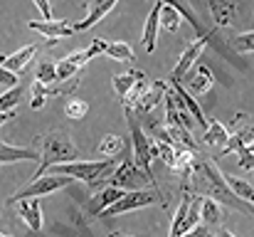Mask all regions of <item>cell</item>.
I'll return each instance as SVG.
<instances>
[{"label":"cell","instance_id":"obj_1","mask_svg":"<svg viewBox=\"0 0 254 237\" xmlns=\"http://www.w3.org/2000/svg\"><path fill=\"white\" fill-rule=\"evenodd\" d=\"M183 190H188V193H192L197 198H210V200L220 203L222 208L230 205V208H235L240 213H247V215H252V210H254L250 203L237 200L227 190V185L222 180V170L212 163V158H205L202 151L195 154V158H192V170H190L188 183H183Z\"/></svg>","mask_w":254,"mask_h":237},{"label":"cell","instance_id":"obj_2","mask_svg":"<svg viewBox=\"0 0 254 237\" xmlns=\"http://www.w3.org/2000/svg\"><path fill=\"white\" fill-rule=\"evenodd\" d=\"M32 149L40 154V158H37V160H40V165H37V170L32 173V178H30V180H37V178H40V175H45L52 165L72 163V160H77V156H79V149L74 146V141H72L62 129H55V131H50V134L37 136Z\"/></svg>","mask_w":254,"mask_h":237},{"label":"cell","instance_id":"obj_3","mask_svg":"<svg viewBox=\"0 0 254 237\" xmlns=\"http://www.w3.org/2000/svg\"><path fill=\"white\" fill-rule=\"evenodd\" d=\"M106 185L119 188V190H124V193H136V190L153 188L156 195L163 200V193H161V188H158L156 175H153V173H146L143 168H138L136 160H133L131 156L126 158V160H121V163L114 168V173L106 178ZM163 203H166V200H163Z\"/></svg>","mask_w":254,"mask_h":237},{"label":"cell","instance_id":"obj_4","mask_svg":"<svg viewBox=\"0 0 254 237\" xmlns=\"http://www.w3.org/2000/svg\"><path fill=\"white\" fill-rule=\"evenodd\" d=\"M126 114V121H128V129H131V146H133V160L138 168H143L146 173H153V160L158 158V149H156V141L143 131V126L138 124V116L131 111V109H124Z\"/></svg>","mask_w":254,"mask_h":237},{"label":"cell","instance_id":"obj_5","mask_svg":"<svg viewBox=\"0 0 254 237\" xmlns=\"http://www.w3.org/2000/svg\"><path fill=\"white\" fill-rule=\"evenodd\" d=\"M72 183V178L67 175H52V173H45L40 175L37 180H30L25 188H20L17 193H12L7 198V203H17V200H35V198H42V195H50V193H57L62 188H67Z\"/></svg>","mask_w":254,"mask_h":237},{"label":"cell","instance_id":"obj_6","mask_svg":"<svg viewBox=\"0 0 254 237\" xmlns=\"http://www.w3.org/2000/svg\"><path fill=\"white\" fill-rule=\"evenodd\" d=\"M197 205H200V198L192 195V193H188V190H183V198H180V205H178V210L173 215V225H170L168 237H180L200 225Z\"/></svg>","mask_w":254,"mask_h":237},{"label":"cell","instance_id":"obj_7","mask_svg":"<svg viewBox=\"0 0 254 237\" xmlns=\"http://www.w3.org/2000/svg\"><path fill=\"white\" fill-rule=\"evenodd\" d=\"M99 55H104V40H94L86 50L69 52V55L62 57L60 62H55V65H57V81H67V79H72L82 67H84L86 62H91V60L99 57Z\"/></svg>","mask_w":254,"mask_h":237},{"label":"cell","instance_id":"obj_8","mask_svg":"<svg viewBox=\"0 0 254 237\" xmlns=\"http://www.w3.org/2000/svg\"><path fill=\"white\" fill-rule=\"evenodd\" d=\"M210 40H215V32H202V35H197L195 40H190V42H188V47L183 50V55H180L178 65L173 67L168 81H180V79L188 77V70H190V67L200 60V55L207 50Z\"/></svg>","mask_w":254,"mask_h":237},{"label":"cell","instance_id":"obj_9","mask_svg":"<svg viewBox=\"0 0 254 237\" xmlns=\"http://www.w3.org/2000/svg\"><path fill=\"white\" fill-rule=\"evenodd\" d=\"M153 203H161L166 208V203L156 195V193H148V190H136V193H124L111 208H106L99 218H116V215H124V213H131V210H138V208H148Z\"/></svg>","mask_w":254,"mask_h":237},{"label":"cell","instance_id":"obj_10","mask_svg":"<svg viewBox=\"0 0 254 237\" xmlns=\"http://www.w3.org/2000/svg\"><path fill=\"white\" fill-rule=\"evenodd\" d=\"M163 101H166V126L168 129H183V131H190L192 134V124L195 121L180 106V99H178V94L170 86H168V91H166V96H163Z\"/></svg>","mask_w":254,"mask_h":237},{"label":"cell","instance_id":"obj_11","mask_svg":"<svg viewBox=\"0 0 254 237\" xmlns=\"http://www.w3.org/2000/svg\"><path fill=\"white\" fill-rule=\"evenodd\" d=\"M32 30H37L40 35H45L50 40V45H57L62 37H72L74 35V22L72 20H52V22H42V20H30L27 22Z\"/></svg>","mask_w":254,"mask_h":237},{"label":"cell","instance_id":"obj_12","mask_svg":"<svg viewBox=\"0 0 254 237\" xmlns=\"http://www.w3.org/2000/svg\"><path fill=\"white\" fill-rule=\"evenodd\" d=\"M166 91H168V81H163V79H156V81L146 84V89L141 91V96H138V101H136V106H133V114H136V111H138V114L153 111V109L163 101Z\"/></svg>","mask_w":254,"mask_h":237},{"label":"cell","instance_id":"obj_13","mask_svg":"<svg viewBox=\"0 0 254 237\" xmlns=\"http://www.w3.org/2000/svg\"><path fill=\"white\" fill-rule=\"evenodd\" d=\"M197 213H200V225L205 230H210L212 235L217 230H222L225 225V208L210 198H200V205H197Z\"/></svg>","mask_w":254,"mask_h":237},{"label":"cell","instance_id":"obj_14","mask_svg":"<svg viewBox=\"0 0 254 237\" xmlns=\"http://www.w3.org/2000/svg\"><path fill=\"white\" fill-rule=\"evenodd\" d=\"M35 52H37V45H27V47H20V50L12 52V55H0V67L17 77V75L27 67V62L35 57Z\"/></svg>","mask_w":254,"mask_h":237},{"label":"cell","instance_id":"obj_15","mask_svg":"<svg viewBox=\"0 0 254 237\" xmlns=\"http://www.w3.org/2000/svg\"><path fill=\"white\" fill-rule=\"evenodd\" d=\"M170 89L178 94V99H180V106L188 111V116H190V119H192L197 126H202V129H205V126H207V119H205V114H202V106L195 101V96H192V94H188V91L180 86V81H170Z\"/></svg>","mask_w":254,"mask_h":237},{"label":"cell","instance_id":"obj_16","mask_svg":"<svg viewBox=\"0 0 254 237\" xmlns=\"http://www.w3.org/2000/svg\"><path fill=\"white\" fill-rule=\"evenodd\" d=\"M114 0H96V2H89V7H86V17L84 20H79V22H74V32H84L89 27H94L101 17H106L111 10H114Z\"/></svg>","mask_w":254,"mask_h":237},{"label":"cell","instance_id":"obj_17","mask_svg":"<svg viewBox=\"0 0 254 237\" xmlns=\"http://www.w3.org/2000/svg\"><path fill=\"white\" fill-rule=\"evenodd\" d=\"M15 205H17V215L22 218L27 230L40 233L42 230V205H40V200H17Z\"/></svg>","mask_w":254,"mask_h":237},{"label":"cell","instance_id":"obj_18","mask_svg":"<svg viewBox=\"0 0 254 237\" xmlns=\"http://www.w3.org/2000/svg\"><path fill=\"white\" fill-rule=\"evenodd\" d=\"M161 7H163V2H156V5H153V10H151V12H148V17H146L143 37H141V42H143L146 52H153V50H156V40H158V15H161Z\"/></svg>","mask_w":254,"mask_h":237},{"label":"cell","instance_id":"obj_19","mask_svg":"<svg viewBox=\"0 0 254 237\" xmlns=\"http://www.w3.org/2000/svg\"><path fill=\"white\" fill-rule=\"evenodd\" d=\"M227 139H230L227 126H222V121H217V119H207V126H205L202 141H205L207 146H215V149L222 151L225 144H227Z\"/></svg>","mask_w":254,"mask_h":237},{"label":"cell","instance_id":"obj_20","mask_svg":"<svg viewBox=\"0 0 254 237\" xmlns=\"http://www.w3.org/2000/svg\"><path fill=\"white\" fill-rule=\"evenodd\" d=\"M37 158L40 154L32 146L22 149V146H10L0 141V163H20V160H37Z\"/></svg>","mask_w":254,"mask_h":237},{"label":"cell","instance_id":"obj_21","mask_svg":"<svg viewBox=\"0 0 254 237\" xmlns=\"http://www.w3.org/2000/svg\"><path fill=\"white\" fill-rule=\"evenodd\" d=\"M222 180H225L227 190H230L237 200H242V203H250V205H252L254 188H252V183H250V180H242V178H237V175H227V173H222Z\"/></svg>","mask_w":254,"mask_h":237},{"label":"cell","instance_id":"obj_22","mask_svg":"<svg viewBox=\"0 0 254 237\" xmlns=\"http://www.w3.org/2000/svg\"><path fill=\"white\" fill-rule=\"evenodd\" d=\"M124 151H126V139L119 134H106L96 146V154L104 158H119L124 156Z\"/></svg>","mask_w":254,"mask_h":237},{"label":"cell","instance_id":"obj_23","mask_svg":"<svg viewBox=\"0 0 254 237\" xmlns=\"http://www.w3.org/2000/svg\"><path fill=\"white\" fill-rule=\"evenodd\" d=\"M252 139H254V126L247 124V126H242L237 134H230V139H227L225 149L220 151V156H227V154H232V151H240V149H245V146H252Z\"/></svg>","mask_w":254,"mask_h":237},{"label":"cell","instance_id":"obj_24","mask_svg":"<svg viewBox=\"0 0 254 237\" xmlns=\"http://www.w3.org/2000/svg\"><path fill=\"white\" fill-rule=\"evenodd\" d=\"M64 91H67V86H42L40 81H35L32 89H30V106L42 109L50 96H57V94H64Z\"/></svg>","mask_w":254,"mask_h":237},{"label":"cell","instance_id":"obj_25","mask_svg":"<svg viewBox=\"0 0 254 237\" xmlns=\"http://www.w3.org/2000/svg\"><path fill=\"white\" fill-rule=\"evenodd\" d=\"M141 79H146V75H143L141 70H128V72H124V75H116L111 84H114V91L124 99V96H126V94H128Z\"/></svg>","mask_w":254,"mask_h":237},{"label":"cell","instance_id":"obj_26","mask_svg":"<svg viewBox=\"0 0 254 237\" xmlns=\"http://www.w3.org/2000/svg\"><path fill=\"white\" fill-rule=\"evenodd\" d=\"M210 12L220 27H230L237 15V2H210Z\"/></svg>","mask_w":254,"mask_h":237},{"label":"cell","instance_id":"obj_27","mask_svg":"<svg viewBox=\"0 0 254 237\" xmlns=\"http://www.w3.org/2000/svg\"><path fill=\"white\" fill-rule=\"evenodd\" d=\"M212 70L207 67V65H200L197 70H195V75L188 79V84H190V89L195 91V94H207L210 89H212Z\"/></svg>","mask_w":254,"mask_h":237},{"label":"cell","instance_id":"obj_28","mask_svg":"<svg viewBox=\"0 0 254 237\" xmlns=\"http://www.w3.org/2000/svg\"><path fill=\"white\" fill-rule=\"evenodd\" d=\"M124 195V190H119V188H111V185H106L101 193H96V198H94V215L99 218L106 208H111L119 198Z\"/></svg>","mask_w":254,"mask_h":237},{"label":"cell","instance_id":"obj_29","mask_svg":"<svg viewBox=\"0 0 254 237\" xmlns=\"http://www.w3.org/2000/svg\"><path fill=\"white\" fill-rule=\"evenodd\" d=\"M104 55H109L119 62H136V55L128 47V42H104Z\"/></svg>","mask_w":254,"mask_h":237},{"label":"cell","instance_id":"obj_30","mask_svg":"<svg viewBox=\"0 0 254 237\" xmlns=\"http://www.w3.org/2000/svg\"><path fill=\"white\" fill-rule=\"evenodd\" d=\"M35 81H40L42 86H52V84H57V65H55L52 60H42V62L37 65Z\"/></svg>","mask_w":254,"mask_h":237},{"label":"cell","instance_id":"obj_31","mask_svg":"<svg viewBox=\"0 0 254 237\" xmlns=\"http://www.w3.org/2000/svg\"><path fill=\"white\" fill-rule=\"evenodd\" d=\"M22 94H25L22 84H17L12 89H5L0 94V111H15V106L22 101Z\"/></svg>","mask_w":254,"mask_h":237},{"label":"cell","instance_id":"obj_32","mask_svg":"<svg viewBox=\"0 0 254 237\" xmlns=\"http://www.w3.org/2000/svg\"><path fill=\"white\" fill-rule=\"evenodd\" d=\"M158 27H163V30H168V32H178V27H180V15L173 10V5H166L163 2V7H161V15H158Z\"/></svg>","mask_w":254,"mask_h":237},{"label":"cell","instance_id":"obj_33","mask_svg":"<svg viewBox=\"0 0 254 237\" xmlns=\"http://www.w3.org/2000/svg\"><path fill=\"white\" fill-rule=\"evenodd\" d=\"M64 114H67L72 121H82L86 114H89V104L72 96V99H67V104H64Z\"/></svg>","mask_w":254,"mask_h":237},{"label":"cell","instance_id":"obj_34","mask_svg":"<svg viewBox=\"0 0 254 237\" xmlns=\"http://www.w3.org/2000/svg\"><path fill=\"white\" fill-rule=\"evenodd\" d=\"M232 47L237 50V52H242V55H250L254 50V32L252 30H247V32H240V35H235L232 40Z\"/></svg>","mask_w":254,"mask_h":237},{"label":"cell","instance_id":"obj_35","mask_svg":"<svg viewBox=\"0 0 254 237\" xmlns=\"http://www.w3.org/2000/svg\"><path fill=\"white\" fill-rule=\"evenodd\" d=\"M156 149H158V158H163L166 165L173 170V163H175V149H173L170 144H166V141H156Z\"/></svg>","mask_w":254,"mask_h":237},{"label":"cell","instance_id":"obj_36","mask_svg":"<svg viewBox=\"0 0 254 237\" xmlns=\"http://www.w3.org/2000/svg\"><path fill=\"white\" fill-rule=\"evenodd\" d=\"M237 154H240V165H242L245 170H252V146H245V149H240Z\"/></svg>","mask_w":254,"mask_h":237},{"label":"cell","instance_id":"obj_37","mask_svg":"<svg viewBox=\"0 0 254 237\" xmlns=\"http://www.w3.org/2000/svg\"><path fill=\"white\" fill-rule=\"evenodd\" d=\"M0 84H2L5 89H12V86H17V84H20V79L15 77V75H10L7 70H2V67H0Z\"/></svg>","mask_w":254,"mask_h":237},{"label":"cell","instance_id":"obj_38","mask_svg":"<svg viewBox=\"0 0 254 237\" xmlns=\"http://www.w3.org/2000/svg\"><path fill=\"white\" fill-rule=\"evenodd\" d=\"M35 5H37V10H40V12H42V17H45L42 22H52V20H55V17H52V7H50V2H47V0H37Z\"/></svg>","mask_w":254,"mask_h":237},{"label":"cell","instance_id":"obj_39","mask_svg":"<svg viewBox=\"0 0 254 237\" xmlns=\"http://www.w3.org/2000/svg\"><path fill=\"white\" fill-rule=\"evenodd\" d=\"M10 119H15V111H0V126L7 124Z\"/></svg>","mask_w":254,"mask_h":237},{"label":"cell","instance_id":"obj_40","mask_svg":"<svg viewBox=\"0 0 254 237\" xmlns=\"http://www.w3.org/2000/svg\"><path fill=\"white\" fill-rule=\"evenodd\" d=\"M212 237H237V235H232L230 230H225V228H222V230H217V233H215Z\"/></svg>","mask_w":254,"mask_h":237},{"label":"cell","instance_id":"obj_41","mask_svg":"<svg viewBox=\"0 0 254 237\" xmlns=\"http://www.w3.org/2000/svg\"><path fill=\"white\" fill-rule=\"evenodd\" d=\"M109 237H131V235H126V233H111Z\"/></svg>","mask_w":254,"mask_h":237},{"label":"cell","instance_id":"obj_42","mask_svg":"<svg viewBox=\"0 0 254 237\" xmlns=\"http://www.w3.org/2000/svg\"><path fill=\"white\" fill-rule=\"evenodd\" d=\"M0 237H10V235H5V233H0Z\"/></svg>","mask_w":254,"mask_h":237}]
</instances>
